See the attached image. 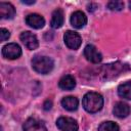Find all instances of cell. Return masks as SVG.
<instances>
[{
	"mask_svg": "<svg viewBox=\"0 0 131 131\" xmlns=\"http://www.w3.org/2000/svg\"><path fill=\"white\" fill-rule=\"evenodd\" d=\"M118 94L124 99L131 100V81L121 84L118 87Z\"/></svg>",
	"mask_w": 131,
	"mask_h": 131,
	"instance_id": "9a60e30c",
	"label": "cell"
},
{
	"mask_svg": "<svg viewBox=\"0 0 131 131\" xmlns=\"http://www.w3.org/2000/svg\"><path fill=\"white\" fill-rule=\"evenodd\" d=\"M129 7H130V9H131V1L129 2Z\"/></svg>",
	"mask_w": 131,
	"mask_h": 131,
	"instance_id": "7402d4cb",
	"label": "cell"
},
{
	"mask_svg": "<svg viewBox=\"0 0 131 131\" xmlns=\"http://www.w3.org/2000/svg\"><path fill=\"white\" fill-rule=\"evenodd\" d=\"M56 126L60 131H78L77 122L69 117H60L57 119Z\"/></svg>",
	"mask_w": 131,
	"mask_h": 131,
	"instance_id": "5b68a950",
	"label": "cell"
},
{
	"mask_svg": "<svg viewBox=\"0 0 131 131\" xmlns=\"http://www.w3.org/2000/svg\"><path fill=\"white\" fill-rule=\"evenodd\" d=\"M84 55H85V57L89 61H91L93 63H98L102 59V55L100 54V52L96 49L95 46H93L91 44H88V45L85 46V48H84Z\"/></svg>",
	"mask_w": 131,
	"mask_h": 131,
	"instance_id": "52a82bcc",
	"label": "cell"
},
{
	"mask_svg": "<svg viewBox=\"0 0 131 131\" xmlns=\"http://www.w3.org/2000/svg\"><path fill=\"white\" fill-rule=\"evenodd\" d=\"M82 104L88 113H97L102 108L103 98L99 93L88 92L84 95Z\"/></svg>",
	"mask_w": 131,
	"mask_h": 131,
	"instance_id": "6da1fadb",
	"label": "cell"
},
{
	"mask_svg": "<svg viewBox=\"0 0 131 131\" xmlns=\"http://www.w3.org/2000/svg\"><path fill=\"white\" fill-rule=\"evenodd\" d=\"M9 37H10L9 31L6 30V29H4V28H1L0 29V40L1 41H6Z\"/></svg>",
	"mask_w": 131,
	"mask_h": 131,
	"instance_id": "d6986e66",
	"label": "cell"
},
{
	"mask_svg": "<svg viewBox=\"0 0 131 131\" xmlns=\"http://www.w3.org/2000/svg\"><path fill=\"white\" fill-rule=\"evenodd\" d=\"M98 131H119V126L115 122L107 121L98 126Z\"/></svg>",
	"mask_w": 131,
	"mask_h": 131,
	"instance_id": "e0dca14e",
	"label": "cell"
},
{
	"mask_svg": "<svg viewBox=\"0 0 131 131\" xmlns=\"http://www.w3.org/2000/svg\"><path fill=\"white\" fill-rule=\"evenodd\" d=\"M23 129L24 131H47L45 125L42 122L37 121L36 119H33V118L28 119L24 123Z\"/></svg>",
	"mask_w": 131,
	"mask_h": 131,
	"instance_id": "ba28073f",
	"label": "cell"
},
{
	"mask_svg": "<svg viewBox=\"0 0 131 131\" xmlns=\"http://www.w3.org/2000/svg\"><path fill=\"white\" fill-rule=\"evenodd\" d=\"M32 67L39 74H48L53 69V60L48 56L36 55L32 59Z\"/></svg>",
	"mask_w": 131,
	"mask_h": 131,
	"instance_id": "7a4b0ae2",
	"label": "cell"
},
{
	"mask_svg": "<svg viewBox=\"0 0 131 131\" xmlns=\"http://www.w3.org/2000/svg\"><path fill=\"white\" fill-rule=\"evenodd\" d=\"M58 86H59V88H61L62 90H72V89H74L75 86H76V81H75L74 77H72V76H70V75H67V76H63V77L59 80Z\"/></svg>",
	"mask_w": 131,
	"mask_h": 131,
	"instance_id": "4fadbf2b",
	"label": "cell"
},
{
	"mask_svg": "<svg viewBox=\"0 0 131 131\" xmlns=\"http://www.w3.org/2000/svg\"><path fill=\"white\" fill-rule=\"evenodd\" d=\"M61 104L62 106L68 110V111H76L77 107H78V104H79V101L76 97L74 96H67V97H63L62 100H61Z\"/></svg>",
	"mask_w": 131,
	"mask_h": 131,
	"instance_id": "2e32d148",
	"label": "cell"
},
{
	"mask_svg": "<svg viewBox=\"0 0 131 131\" xmlns=\"http://www.w3.org/2000/svg\"><path fill=\"white\" fill-rule=\"evenodd\" d=\"M14 14H15V9H14L13 5H11L10 3H6V2L0 3V16H1V18L10 19L14 16Z\"/></svg>",
	"mask_w": 131,
	"mask_h": 131,
	"instance_id": "8fae6325",
	"label": "cell"
},
{
	"mask_svg": "<svg viewBox=\"0 0 131 131\" xmlns=\"http://www.w3.org/2000/svg\"><path fill=\"white\" fill-rule=\"evenodd\" d=\"M63 39H64L66 45L70 49H73V50L78 49L82 43V39H81L80 35L74 31H67L64 33Z\"/></svg>",
	"mask_w": 131,
	"mask_h": 131,
	"instance_id": "3957f363",
	"label": "cell"
},
{
	"mask_svg": "<svg viewBox=\"0 0 131 131\" xmlns=\"http://www.w3.org/2000/svg\"><path fill=\"white\" fill-rule=\"evenodd\" d=\"M114 115L118 118H126L130 114V106L122 101H119L114 106Z\"/></svg>",
	"mask_w": 131,
	"mask_h": 131,
	"instance_id": "7c38bea8",
	"label": "cell"
},
{
	"mask_svg": "<svg viewBox=\"0 0 131 131\" xmlns=\"http://www.w3.org/2000/svg\"><path fill=\"white\" fill-rule=\"evenodd\" d=\"M107 7L111 10H115V11H120L123 9L124 7V3L122 1H110L107 3Z\"/></svg>",
	"mask_w": 131,
	"mask_h": 131,
	"instance_id": "ac0fdd59",
	"label": "cell"
},
{
	"mask_svg": "<svg viewBox=\"0 0 131 131\" xmlns=\"http://www.w3.org/2000/svg\"><path fill=\"white\" fill-rule=\"evenodd\" d=\"M21 3H24V4H34L35 3V1L34 0H32V1H21Z\"/></svg>",
	"mask_w": 131,
	"mask_h": 131,
	"instance_id": "44dd1931",
	"label": "cell"
},
{
	"mask_svg": "<svg viewBox=\"0 0 131 131\" xmlns=\"http://www.w3.org/2000/svg\"><path fill=\"white\" fill-rule=\"evenodd\" d=\"M51 106H52V101L49 100V99H47V100L44 102V104H43V108H44L45 111L51 110Z\"/></svg>",
	"mask_w": 131,
	"mask_h": 131,
	"instance_id": "ffe728a7",
	"label": "cell"
},
{
	"mask_svg": "<svg viewBox=\"0 0 131 131\" xmlns=\"http://www.w3.org/2000/svg\"><path fill=\"white\" fill-rule=\"evenodd\" d=\"M2 55L8 59H15L21 55V49L16 43H8L2 48Z\"/></svg>",
	"mask_w": 131,
	"mask_h": 131,
	"instance_id": "277c9868",
	"label": "cell"
},
{
	"mask_svg": "<svg viewBox=\"0 0 131 131\" xmlns=\"http://www.w3.org/2000/svg\"><path fill=\"white\" fill-rule=\"evenodd\" d=\"M63 24V12L61 9H56L53 11L52 13V17H51V21L50 25L53 29H58L62 26Z\"/></svg>",
	"mask_w": 131,
	"mask_h": 131,
	"instance_id": "5bb4252c",
	"label": "cell"
},
{
	"mask_svg": "<svg viewBox=\"0 0 131 131\" xmlns=\"http://www.w3.org/2000/svg\"><path fill=\"white\" fill-rule=\"evenodd\" d=\"M19 38H20L21 42L25 44V46L30 50H34L39 46V42H38L37 37L33 33H31L29 31L23 32L20 34Z\"/></svg>",
	"mask_w": 131,
	"mask_h": 131,
	"instance_id": "8992f818",
	"label": "cell"
},
{
	"mask_svg": "<svg viewBox=\"0 0 131 131\" xmlns=\"http://www.w3.org/2000/svg\"><path fill=\"white\" fill-rule=\"evenodd\" d=\"M26 23L33 29H41L45 25V19L40 14L32 13L26 17Z\"/></svg>",
	"mask_w": 131,
	"mask_h": 131,
	"instance_id": "9c48e42d",
	"label": "cell"
},
{
	"mask_svg": "<svg viewBox=\"0 0 131 131\" xmlns=\"http://www.w3.org/2000/svg\"><path fill=\"white\" fill-rule=\"evenodd\" d=\"M87 23V17L82 11H75L71 16V24L76 29L83 28Z\"/></svg>",
	"mask_w": 131,
	"mask_h": 131,
	"instance_id": "30bf717a",
	"label": "cell"
}]
</instances>
